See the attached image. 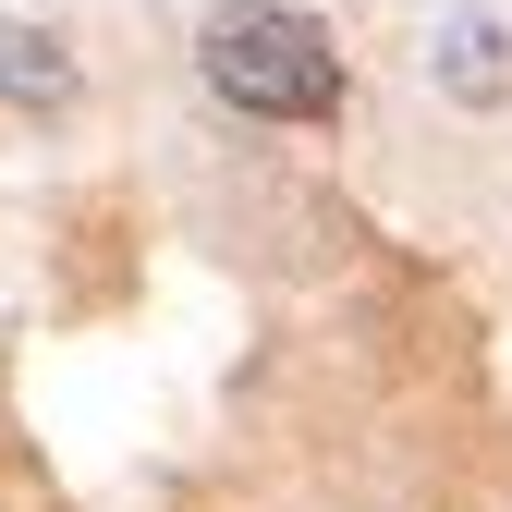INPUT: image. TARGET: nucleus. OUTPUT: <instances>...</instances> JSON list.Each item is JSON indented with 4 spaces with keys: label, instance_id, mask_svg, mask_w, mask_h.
Returning <instances> with one entry per match:
<instances>
[{
    "label": "nucleus",
    "instance_id": "nucleus-3",
    "mask_svg": "<svg viewBox=\"0 0 512 512\" xmlns=\"http://www.w3.org/2000/svg\"><path fill=\"white\" fill-rule=\"evenodd\" d=\"M0 110L13 122H74L86 110V61L61 25H0Z\"/></svg>",
    "mask_w": 512,
    "mask_h": 512
},
{
    "label": "nucleus",
    "instance_id": "nucleus-1",
    "mask_svg": "<svg viewBox=\"0 0 512 512\" xmlns=\"http://www.w3.org/2000/svg\"><path fill=\"white\" fill-rule=\"evenodd\" d=\"M196 86L232 122H269V135H317L342 122L354 74H342V37L305 13V0H232V13L196 25Z\"/></svg>",
    "mask_w": 512,
    "mask_h": 512
},
{
    "label": "nucleus",
    "instance_id": "nucleus-2",
    "mask_svg": "<svg viewBox=\"0 0 512 512\" xmlns=\"http://www.w3.org/2000/svg\"><path fill=\"white\" fill-rule=\"evenodd\" d=\"M427 86L452 110H512V25L476 13V0H452V13L427 25Z\"/></svg>",
    "mask_w": 512,
    "mask_h": 512
}]
</instances>
